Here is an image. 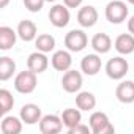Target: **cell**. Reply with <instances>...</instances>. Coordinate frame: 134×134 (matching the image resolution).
I'll list each match as a JSON object with an SVG mask.
<instances>
[{
    "instance_id": "1",
    "label": "cell",
    "mask_w": 134,
    "mask_h": 134,
    "mask_svg": "<svg viewBox=\"0 0 134 134\" xmlns=\"http://www.w3.org/2000/svg\"><path fill=\"white\" fill-rule=\"evenodd\" d=\"M128 5L123 0H112L106 5V19L110 22V24H121L126 21L128 18Z\"/></svg>"
},
{
    "instance_id": "25",
    "label": "cell",
    "mask_w": 134,
    "mask_h": 134,
    "mask_svg": "<svg viewBox=\"0 0 134 134\" xmlns=\"http://www.w3.org/2000/svg\"><path fill=\"white\" fill-rule=\"evenodd\" d=\"M24 2V7L30 11V13H38L43 10L46 0H22Z\"/></svg>"
},
{
    "instance_id": "6",
    "label": "cell",
    "mask_w": 134,
    "mask_h": 134,
    "mask_svg": "<svg viewBox=\"0 0 134 134\" xmlns=\"http://www.w3.org/2000/svg\"><path fill=\"white\" fill-rule=\"evenodd\" d=\"M70 19H71V14H70V8L66 7L65 3L60 5H54L51 10H49V21L54 27L57 29H63L70 24Z\"/></svg>"
},
{
    "instance_id": "8",
    "label": "cell",
    "mask_w": 134,
    "mask_h": 134,
    "mask_svg": "<svg viewBox=\"0 0 134 134\" xmlns=\"http://www.w3.org/2000/svg\"><path fill=\"white\" fill-rule=\"evenodd\" d=\"M40 131L43 134H58L62 129H63V120L62 117L55 115V114H49V115H44L41 120H40Z\"/></svg>"
},
{
    "instance_id": "9",
    "label": "cell",
    "mask_w": 134,
    "mask_h": 134,
    "mask_svg": "<svg viewBox=\"0 0 134 134\" xmlns=\"http://www.w3.org/2000/svg\"><path fill=\"white\" fill-rule=\"evenodd\" d=\"M51 65L52 68L57 70V71H68L71 70V65H73V57H71V52L66 49V51H55L54 55L51 57Z\"/></svg>"
},
{
    "instance_id": "12",
    "label": "cell",
    "mask_w": 134,
    "mask_h": 134,
    "mask_svg": "<svg viewBox=\"0 0 134 134\" xmlns=\"http://www.w3.org/2000/svg\"><path fill=\"white\" fill-rule=\"evenodd\" d=\"M19 117L22 118V121H24L25 125H36V123H40V120L43 118V115H41V107H40L38 104H33V103L24 104V106L21 107Z\"/></svg>"
},
{
    "instance_id": "27",
    "label": "cell",
    "mask_w": 134,
    "mask_h": 134,
    "mask_svg": "<svg viewBox=\"0 0 134 134\" xmlns=\"http://www.w3.org/2000/svg\"><path fill=\"white\" fill-rule=\"evenodd\" d=\"M84 0H63V3L68 7V8H79L82 5Z\"/></svg>"
},
{
    "instance_id": "19",
    "label": "cell",
    "mask_w": 134,
    "mask_h": 134,
    "mask_svg": "<svg viewBox=\"0 0 134 134\" xmlns=\"http://www.w3.org/2000/svg\"><path fill=\"white\" fill-rule=\"evenodd\" d=\"M90 44H92L93 51H95L96 54H99V55L107 54V52L112 49V40H110V36H109L107 33H96V35L92 38Z\"/></svg>"
},
{
    "instance_id": "31",
    "label": "cell",
    "mask_w": 134,
    "mask_h": 134,
    "mask_svg": "<svg viewBox=\"0 0 134 134\" xmlns=\"http://www.w3.org/2000/svg\"><path fill=\"white\" fill-rule=\"evenodd\" d=\"M46 2H55V0H46Z\"/></svg>"
},
{
    "instance_id": "14",
    "label": "cell",
    "mask_w": 134,
    "mask_h": 134,
    "mask_svg": "<svg viewBox=\"0 0 134 134\" xmlns=\"http://www.w3.org/2000/svg\"><path fill=\"white\" fill-rule=\"evenodd\" d=\"M18 36L25 41V43H30V41H35L36 36H38V29H36V24L33 21H29V19H24L18 24Z\"/></svg>"
},
{
    "instance_id": "18",
    "label": "cell",
    "mask_w": 134,
    "mask_h": 134,
    "mask_svg": "<svg viewBox=\"0 0 134 134\" xmlns=\"http://www.w3.org/2000/svg\"><path fill=\"white\" fill-rule=\"evenodd\" d=\"M18 40V30H13L8 25L0 27V49L2 51H10L16 44Z\"/></svg>"
},
{
    "instance_id": "26",
    "label": "cell",
    "mask_w": 134,
    "mask_h": 134,
    "mask_svg": "<svg viewBox=\"0 0 134 134\" xmlns=\"http://www.w3.org/2000/svg\"><path fill=\"white\" fill-rule=\"evenodd\" d=\"M88 132H92L90 125H82V123H79V125L68 129V134H88Z\"/></svg>"
},
{
    "instance_id": "11",
    "label": "cell",
    "mask_w": 134,
    "mask_h": 134,
    "mask_svg": "<svg viewBox=\"0 0 134 134\" xmlns=\"http://www.w3.org/2000/svg\"><path fill=\"white\" fill-rule=\"evenodd\" d=\"M101 66L103 62L99 54H88L81 60V71L87 76H96L101 71Z\"/></svg>"
},
{
    "instance_id": "30",
    "label": "cell",
    "mask_w": 134,
    "mask_h": 134,
    "mask_svg": "<svg viewBox=\"0 0 134 134\" xmlns=\"http://www.w3.org/2000/svg\"><path fill=\"white\" fill-rule=\"evenodd\" d=\"M126 2H128L129 5H134V0H126Z\"/></svg>"
},
{
    "instance_id": "7",
    "label": "cell",
    "mask_w": 134,
    "mask_h": 134,
    "mask_svg": "<svg viewBox=\"0 0 134 134\" xmlns=\"http://www.w3.org/2000/svg\"><path fill=\"white\" fill-rule=\"evenodd\" d=\"M82 84H84V79H82V74L81 71H76V70H68L63 73V77H62V87L66 93H77L81 88H82Z\"/></svg>"
},
{
    "instance_id": "4",
    "label": "cell",
    "mask_w": 134,
    "mask_h": 134,
    "mask_svg": "<svg viewBox=\"0 0 134 134\" xmlns=\"http://www.w3.org/2000/svg\"><path fill=\"white\" fill-rule=\"evenodd\" d=\"M128 71H129V63L121 55L114 57L106 63V74L112 81H121L128 74Z\"/></svg>"
},
{
    "instance_id": "2",
    "label": "cell",
    "mask_w": 134,
    "mask_h": 134,
    "mask_svg": "<svg viewBox=\"0 0 134 134\" xmlns=\"http://www.w3.org/2000/svg\"><path fill=\"white\" fill-rule=\"evenodd\" d=\"M36 73H33L32 70L27 68V71H21L19 74H16L14 77V88L16 92L22 93V95H30L35 92L36 88Z\"/></svg>"
},
{
    "instance_id": "17",
    "label": "cell",
    "mask_w": 134,
    "mask_h": 134,
    "mask_svg": "<svg viewBox=\"0 0 134 134\" xmlns=\"http://www.w3.org/2000/svg\"><path fill=\"white\" fill-rule=\"evenodd\" d=\"M22 118L14 115H3V120L0 123V129L3 134H19L22 131Z\"/></svg>"
},
{
    "instance_id": "23",
    "label": "cell",
    "mask_w": 134,
    "mask_h": 134,
    "mask_svg": "<svg viewBox=\"0 0 134 134\" xmlns=\"http://www.w3.org/2000/svg\"><path fill=\"white\" fill-rule=\"evenodd\" d=\"M35 46H36V51H41L44 54L52 52L55 49V38L51 33H41V35L36 36Z\"/></svg>"
},
{
    "instance_id": "3",
    "label": "cell",
    "mask_w": 134,
    "mask_h": 134,
    "mask_svg": "<svg viewBox=\"0 0 134 134\" xmlns=\"http://www.w3.org/2000/svg\"><path fill=\"white\" fill-rule=\"evenodd\" d=\"M88 125H90L93 134H112V132H115V128L110 123L107 114L101 112V110H96L90 115Z\"/></svg>"
},
{
    "instance_id": "16",
    "label": "cell",
    "mask_w": 134,
    "mask_h": 134,
    "mask_svg": "<svg viewBox=\"0 0 134 134\" xmlns=\"http://www.w3.org/2000/svg\"><path fill=\"white\" fill-rule=\"evenodd\" d=\"M114 47L115 51L120 54V55H129L134 52V36L128 32V33H121L115 38V43H114Z\"/></svg>"
},
{
    "instance_id": "15",
    "label": "cell",
    "mask_w": 134,
    "mask_h": 134,
    "mask_svg": "<svg viewBox=\"0 0 134 134\" xmlns=\"http://www.w3.org/2000/svg\"><path fill=\"white\" fill-rule=\"evenodd\" d=\"M115 96L123 104L134 103V82L132 81H121L115 88Z\"/></svg>"
},
{
    "instance_id": "13",
    "label": "cell",
    "mask_w": 134,
    "mask_h": 134,
    "mask_svg": "<svg viewBox=\"0 0 134 134\" xmlns=\"http://www.w3.org/2000/svg\"><path fill=\"white\" fill-rule=\"evenodd\" d=\"M77 22L84 29H90L98 22V11L92 5H85L77 11Z\"/></svg>"
},
{
    "instance_id": "22",
    "label": "cell",
    "mask_w": 134,
    "mask_h": 134,
    "mask_svg": "<svg viewBox=\"0 0 134 134\" xmlns=\"http://www.w3.org/2000/svg\"><path fill=\"white\" fill-rule=\"evenodd\" d=\"M14 73H16V62L8 55L0 57V81L11 79Z\"/></svg>"
},
{
    "instance_id": "5",
    "label": "cell",
    "mask_w": 134,
    "mask_h": 134,
    "mask_svg": "<svg viewBox=\"0 0 134 134\" xmlns=\"http://www.w3.org/2000/svg\"><path fill=\"white\" fill-rule=\"evenodd\" d=\"M88 36L84 30H71L65 36V46L70 52H81L87 47Z\"/></svg>"
},
{
    "instance_id": "10",
    "label": "cell",
    "mask_w": 134,
    "mask_h": 134,
    "mask_svg": "<svg viewBox=\"0 0 134 134\" xmlns=\"http://www.w3.org/2000/svg\"><path fill=\"white\" fill-rule=\"evenodd\" d=\"M47 66H49V58L44 52L41 51H36V52H32L27 58V68L32 70L33 73L36 74H41L47 70Z\"/></svg>"
},
{
    "instance_id": "20",
    "label": "cell",
    "mask_w": 134,
    "mask_h": 134,
    "mask_svg": "<svg viewBox=\"0 0 134 134\" xmlns=\"http://www.w3.org/2000/svg\"><path fill=\"white\" fill-rule=\"evenodd\" d=\"M76 106L84 112L93 110L96 107V96L92 92H79L76 96Z\"/></svg>"
},
{
    "instance_id": "29",
    "label": "cell",
    "mask_w": 134,
    "mask_h": 134,
    "mask_svg": "<svg viewBox=\"0 0 134 134\" xmlns=\"http://www.w3.org/2000/svg\"><path fill=\"white\" fill-rule=\"evenodd\" d=\"M10 3V0H0V8H7Z\"/></svg>"
},
{
    "instance_id": "24",
    "label": "cell",
    "mask_w": 134,
    "mask_h": 134,
    "mask_svg": "<svg viewBox=\"0 0 134 134\" xmlns=\"http://www.w3.org/2000/svg\"><path fill=\"white\" fill-rule=\"evenodd\" d=\"M14 106V98L11 95L10 90L7 88H2L0 90V114L2 115H7Z\"/></svg>"
},
{
    "instance_id": "21",
    "label": "cell",
    "mask_w": 134,
    "mask_h": 134,
    "mask_svg": "<svg viewBox=\"0 0 134 134\" xmlns=\"http://www.w3.org/2000/svg\"><path fill=\"white\" fill-rule=\"evenodd\" d=\"M62 120H63V125L66 126V129H70L79 123H82V114H81V109H73V107H68L62 112Z\"/></svg>"
},
{
    "instance_id": "28",
    "label": "cell",
    "mask_w": 134,
    "mask_h": 134,
    "mask_svg": "<svg viewBox=\"0 0 134 134\" xmlns=\"http://www.w3.org/2000/svg\"><path fill=\"white\" fill-rule=\"evenodd\" d=\"M128 32L134 36V16H131V18L128 19Z\"/></svg>"
}]
</instances>
